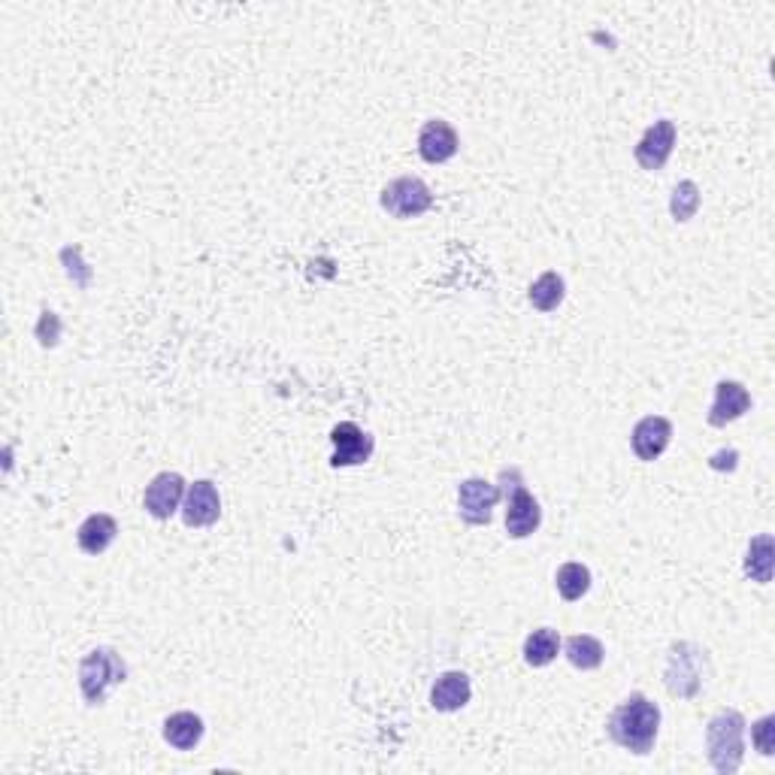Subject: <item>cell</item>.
<instances>
[{
    "label": "cell",
    "mask_w": 775,
    "mask_h": 775,
    "mask_svg": "<svg viewBox=\"0 0 775 775\" xmlns=\"http://www.w3.org/2000/svg\"><path fill=\"white\" fill-rule=\"evenodd\" d=\"M164 739L177 751H191L204 739V718L194 712H177L164 722Z\"/></svg>",
    "instance_id": "17"
},
{
    "label": "cell",
    "mask_w": 775,
    "mask_h": 775,
    "mask_svg": "<svg viewBox=\"0 0 775 775\" xmlns=\"http://www.w3.org/2000/svg\"><path fill=\"white\" fill-rule=\"evenodd\" d=\"M128 667L116 649H95L82 657L80 664V691L88 706H100L107 700L112 685H122Z\"/></svg>",
    "instance_id": "4"
},
{
    "label": "cell",
    "mask_w": 775,
    "mask_h": 775,
    "mask_svg": "<svg viewBox=\"0 0 775 775\" xmlns=\"http://www.w3.org/2000/svg\"><path fill=\"white\" fill-rule=\"evenodd\" d=\"M334 443V467H354V463H367L373 455V436L361 431L354 422H342L330 431Z\"/></svg>",
    "instance_id": "11"
},
{
    "label": "cell",
    "mask_w": 775,
    "mask_h": 775,
    "mask_svg": "<svg viewBox=\"0 0 775 775\" xmlns=\"http://www.w3.org/2000/svg\"><path fill=\"white\" fill-rule=\"evenodd\" d=\"M657 730H661V709L645 694L627 697L625 703L615 706L606 724L609 739L630 754H649L654 749Z\"/></svg>",
    "instance_id": "1"
},
{
    "label": "cell",
    "mask_w": 775,
    "mask_h": 775,
    "mask_svg": "<svg viewBox=\"0 0 775 775\" xmlns=\"http://www.w3.org/2000/svg\"><path fill=\"white\" fill-rule=\"evenodd\" d=\"M504 494L497 485H491L485 479H467L461 482L458 488V512L467 524L473 528H482V524H491V516H494V506L500 500Z\"/></svg>",
    "instance_id": "7"
},
{
    "label": "cell",
    "mask_w": 775,
    "mask_h": 775,
    "mask_svg": "<svg viewBox=\"0 0 775 775\" xmlns=\"http://www.w3.org/2000/svg\"><path fill=\"white\" fill-rule=\"evenodd\" d=\"M382 209L395 218H419L434 206V194L419 177H400L382 189Z\"/></svg>",
    "instance_id": "6"
},
{
    "label": "cell",
    "mask_w": 775,
    "mask_h": 775,
    "mask_svg": "<svg viewBox=\"0 0 775 775\" xmlns=\"http://www.w3.org/2000/svg\"><path fill=\"white\" fill-rule=\"evenodd\" d=\"M564 652H567V661H570L576 669H597L606 657V649L597 637H588V633H576L570 640L564 642Z\"/></svg>",
    "instance_id": "18"
},
{
    "label": "cell",
    "mask_w": 775,
    "mask_h": 775,
    "mask_svg": "<svg viewBox=\"0 0 775 775\" xmlns=\"http://www.w3.org/2000/svg\"><path fill=\"white\" fill-rule=\"evenodd\" d=\"M558 652L560 637L558 630H552V627H540V630H533L531 637L524 640V661L531 667H548L558 657Z\"/></svg>",
    "instance_id": "20"
},
{
    "label": "cell",
    "mask_w": 775,
    "mask_h": 775,
    "mask_svg": "<svg viewBox=\"0 0 775 775\" xmlns=\"http://www.w3.org/2000/svg\"><path fill=\"white\" fill-rule=\"evenodd\" d=\"M185 491H189L185 488V479L179 476V473H158L149 482L146 494H143V506H146V512L152 518L167 521V518H173L179 512V506L185 500Z\"/></svg>",
    "instance_id": "9"
},
{
    "label": "cell",
    "mask_w": 775,
    "mask_h": 775,
    "mask_svg": "<svg viewBox=\"0 0 775 775\" xmlns=\"http://www.w3.org/2000/svg\"><path fill=\"white\" fill-rule=\"evenodd\" d=\"M58 334H61V325H58V315L55 313H43L40 325H37V337H40V346H55L58 342Z\"/></svg>",
    "instance_id": "25"
},
{
    "label": "cell",
    "mask_w": 775,
    "mask_h": 775,
    "mask_svg": "<svg viewBox=\"0 0 775 775\" xmlns=\"http://www.w3.org/2000/svg\"><path fill=\"white\" fill-rule=\"evenodd\" d=\"M709 673L706 652L694 642H676L667 654L664 667V685L673 697L679 700H694L703 691V681Z\"/></svg>",
    "instance_id": "3"
},
{
    "label": "cell",
    "mask_w": 775,
    "mask_h": 775,
    "mask_svg": "<svg viewBox=\"0 0 775 775\" xmlns=\"http://www.w3.org/2000/svg\"><path fill=\"white\" fill-rule=\"evenodd\" d=\"M470 697H473L470 676L451 669V673H443V676L434 681V688H431V706H434L436 712H458V709L470 703Z\"/></svg>",
    "instance_id": "15"
},
{
    "label": "cell",
    "mask_w": 775,
    "mask_h": 775,
    "mask_svg": "<svg viewBox=\"0 0 775 775\" xmlns=\"http://www.w3.org/2000/svg\"><path fill=\"white\" fill-rule=\"evenodd\" d=\"M751 409V395L746 385L739 382H718L715 385V403L709 409V424L712 427H724V424L742 419Z\"/></svg>",
    "instance_id": "14"
},
{
    "label": "cell",
    "mask_w": 775,
    "mask_h": 775,
    "mask_svg": "<svg viewBox=\"0 0 775 775\" xmlns=\"http://www.w3.org/2000/svg\"><path fill=\"white\" fill-rule=\"evenodd\" d=\"M458 131L451 128L446 119H431L424 122L422 134H419V155H422L427 164H446L449 158L458 155Z\"/></svg>",
    "instance_id": "13"
},
{
    "label": "cell",
    "mask_w": 775,
    "mask_h": 775,
    "mask_svg": "<svg viewBox=\"0 0 775 775\" xmlns=\"http://www.w3.org/2000/svg\"><path fill=\"white\" fill-rule=\"evenodd\" d=\"M564 294H567V286H564V279H560L558 273L552 270L543 273L531 286V291H528L531 306L536 313H555L560 303H564Z\"/></svg>",
    "instance_id": "19"
},
{
    "label": "cell",
    "mask_w": 775,
    "mask_h": 775,
    "mask_svg": "<svg viewBox=\"0 0 775 775\" xmlns=\"http://www.w3.org/2000/svg\"><path fill=\"white\" fill-rule=\"evenodd\" d=\"M669 439H673V424H669V419H664V415H645V419L633 427L630 446H633L640 461L649 463L657 461V458L667 451Z\"/></svg>",
    "instance_id": "12"
},
{
    "label": "cell",
    "mask_w": 775,
    "mask_h": 775,
    "mask_svg": "<svg viewBox=\"0 0 775 775\" xmlns=\"http://www.w3.org/2000/svg\"><path fill=\"white\" fill-rule=\"evenodd\" d=\"M116 536H119V521H116L112 516H107V512H95V516H88L80 524V531H76V543H80V548L85 552V555L100 558L109 545L116 543Z\"/></svg>",
    "instance_id": "16"
},
{
    "label": "cell",
    "mask_w": 775,
    "mask_h": 775,
    "mask_svg": "<svg viewBox=\"0 0 775 775\" xmlns=\"http://www.w3.org/2000/svg\"><path fill=\"white\" fill-rule=\"evenodd\" d=\"M709 763L722 775L739 773L746 758V718L736 709L718 712L706 727Z\"/></svg>",
    "instance_id": "2"
},
{
    "label": "cell",
    "mask_w": 775,
    "mask_h": 775,
    "mask_svg": "<svg viewBox=\"0 0 775 775\" xmlns=\"http://www.w3.org/2000/svg\"><path fill=\"white\" fill-rule=\"evenodd\" d=\"M509 479H512V485H504L500 488V494L506 497V531H509V536L512 540H528L531 533L540 531V524H543V509H540V500L533 497L531 491L524 488V482H521V470H509Z\"/></svg>",
    "instance_id": "5"
},
{
    "label": "cell",
    "mask_w": 775,
    "mask_h": 775,
    "mask_svg": "<svg viewBox=\"0 0 775 775\" xmlns=\"http://www.w3.org/2000/svg\"><path fill=\"white\" fill-rule=\"evenodd\" d=\"M218 516H221V497H218L216 485L209 479L189 485L185 500H182V521L189 528H209V524H216Z\"/></svg>",
    "instance_id": "10"
},
{
    "label": "cell",
    "mask_w": 775,
    "mask_h": 775,
    "mask_svg": "<svg viewBox=\"0 0 775 775\" xmlns=\"http://www.w3.org/2000/svg\"><path fill=\"white\" fill-rule=\"evenodd\" d=\"M555 585H558L560 597L567 600V603H576V600L585 597L588 588H591V570H588L585 564H576V560H570V564L558 567Z\"/></svg>",
    "instance_id": "22"
},
{
    "label": "cell",
    "mask_w": 775,
    "mask_h": 775,
    "mask_svg": "<svg viewBox=\"0 0 775 775\" xmlns=\"http://www.w3.org/2000/svg\"><path fill=\"white\" fill-rule=\"evenodd\" d=\"M746 576L766 585L773 579V536L761 533L749 543V555H746Z\"/></svg>",
    "instance_id": "21"
},
{
    "label": "cell",
    "mask_w": 775,
    "mask_h": 775,
    "mask_svg": "<svg viewBox=\"0 0 775 775\" xmlns=\"http://www.w3.org/2000/svg\"><path fill=\"white\" fill-rule=\"evenodd\" d=\"M775 718L773 715H763L761 722L751 727V736H754V749L761 751L763 758H773L775 751Z\"/></svg>",
    "instance_id": "24"
},
{
    "label": "cell",
    "mask_w": 775,
    "mask_h": 775,
    "mask_svg": "<svg viewBox=\"0 0 775 775\" xmlns=\"http://www.w3.org/2000/svg\"><path fill=\"white\" fill-rule=\"evenodd\" d=\"M676 136H679V131H676V122H673V119H657V122L642 134L637 149H633V158H637L642 170H652V173L654 170H664V164L669 161L673 146H676Z\"/></svg>",
    "instance_id": "8"
},
{
    "label": "cell",
    "mask_w": 775,
    "mask_h": 775,
    "mask_svg": "<svg viewBox=\"0 0 775 775\" xmlns=\"http://www.w3.org/2000/svg\"><path fill=\"white\" fill-rule=\"evenodd\" d=\"M697 209H700V189H697V182L685 179V182H679V185L673 189L669 213H673L676 221H691V218L697 216Z\"/></svg>",
    "instance_id": "23"
}]
</instances>
